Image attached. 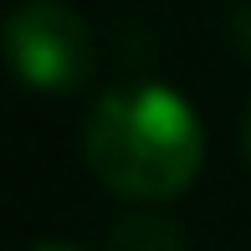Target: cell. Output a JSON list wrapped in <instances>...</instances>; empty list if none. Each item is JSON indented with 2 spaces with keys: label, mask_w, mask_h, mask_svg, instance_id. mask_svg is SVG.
Segmentation results:
<instances>
[{
  "label": "cell",
  "mask_w": 251,
  "mask_h": 251,
  "mask_svg": "<svg viewBox=\"0 0 251 251\" xmlns=\"http://www.w3.org/2000/svg\"><path fill=\"white\" fill-rule=\"evenodd\" d=\"M87 169L123 200H169L200 175V118L175 87L133 82L108 93L82 128Z\"/></svg>",
  "instance_id": "1"
},
{
  "label": "cell",
  "mask_w": 251,
  "mask_h": 251,
  "mask_svg": "<svg viewBox=\"0 0 251 251\" xmlns=\"http://www.w3.org/2000/svg\"><path fill=\"white\" fill-rule=\"evenodd\" d=\"M16 77L36 93H72L93 77V36L62 0H26L5 26Z\"/></svg>",
  "instance_id": "2"
},
{
  "label": "cell",
  "mask_w": 251,
  "mask_h": 251,
  "mask_svg": "<svg viewBox=\"0 0 251 251\" xmlns=\"http://www.w3.org/2000/svg\"><path fill=\"white\" fill-rule=\"evenodd\" d=\"M113 251H185V236L164 215H128L113 226Z\"/></svg>",
  "instance_id": "3"
},
{
  "label": "cell",
  "mask_w": 251,
  "mask_h": 251,
  "mask_svg": "<svg viewBox=\"0 0 251 251\" xmlns=\"http://www.w3.org/2000/svg\"><path fill=\"white\" fill-rule=\"evenodd\" d=\"M241 144H246V159H251V108H246V128H241Z\"/></svg>",
  "instance_id": "4"
},
{
  "label": "cell",
  "mask_w": 251,
  "mask_h": 251,
  "mask_svg": "<svg viewBox=\"0 0 251 251\" xmlns=\"http://www.w3.org/2000/svg\"><path fill=\"white\" fill-rule=\"evenodd\" d=\"M36 251H77V246H67V241H41Z\"/></svg>",
  "instance_id": "5"
}]
</instances>
